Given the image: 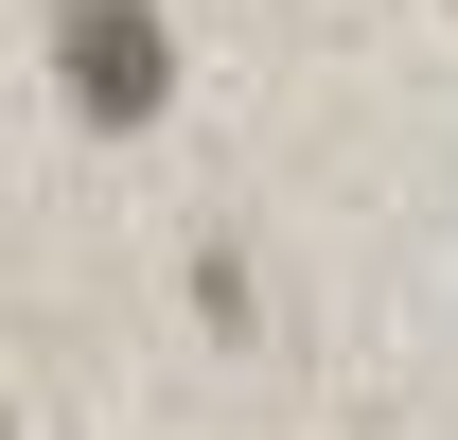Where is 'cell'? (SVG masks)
<instances>
[{
	"label": "cell",
	"instance_id": "obj_1",
	"mask_svg": "<svg viewBox=\"0 0 458 440\" xmlns=\"http://www.w3.org/2000/svg\"><path fill=\"white\" fill-rule=\"evenodd\" d=\"M54 71H71V106L89 123H141L176 89V36L141 18V0H71V36H54Z\"/></svg>",
	"mask_w": 458,
	"mask_h": 440
}]
</instances>
